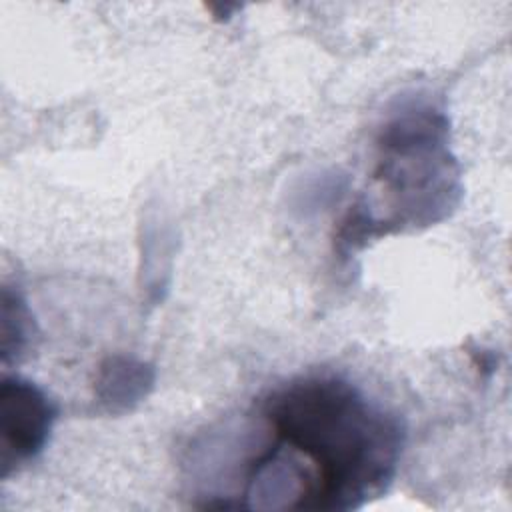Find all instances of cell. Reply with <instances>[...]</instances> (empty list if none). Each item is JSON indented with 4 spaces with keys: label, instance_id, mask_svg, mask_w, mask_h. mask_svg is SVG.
<instances>
[{
    "label": "cell",
    "instance_id": "cell-1",
    "mask_svg": "<svg viewBox=\"0 0 512 512\" xmlns=\"http://www.w3.org/2000/svg\"><path fill=\"white\" fill-rule=\"evenodd\" d=\"M258 422L298 474V510L348 512L382 496L406 438L402 422L348 380L320 374L274 388Z\"/></svg>",
    "mask_w": 512,
    "mask_h": 512
},
{
    "label": "cell",
    "instance_id": "cell-2",
    "mask_svg": "<svg viewBox=\"0 0 512 512\" xmlns=\"http://www.w3.org/2000/svg\"><path fill=\"white\" fill-rule=\"evenodd\" d=\"M374 178L392 204L386 232L446 218L460 198L446 114L428 102H406L394 110L378 134Z\"/></svg>",
    "mask_w": 512,
    "mask_h": 512
},
{
    "label": "cell",
    "instance_id": "cell-3",
    "mask_svg": "<svg viewBox=\"0 0 512 512\" xmlns=\"http://www.w3.org/2000/svg\"><path fill=\"white\" fill-rule=\"evenodd\" d=\"M58 408L50 396L22 376L0 384V476L6 480L46 448Z\"/></svg>",
    "mask_w": 512,
    "mask_h": 512
},
{
    "label": "cell",
    "instance_id": "cell-4",
    "mask_svg": "<svg viewBox=\"0 0 512 512\" xmlns=\"http://www.w3.org/2000/svg\"><path fill=\"white\" fill-rule=\"evenodd\" d=\"M154 380L156 372L150 364L130 356H110L98 368L94 394L106 412L122 414L150 394Z\"/></svg>",
    "mask_w": 512,
    "mask_h": 512
},
{
    "label": "cell",
    "instance_id": "cell-5",
    "mask_svg": "<svg viewBox=\"0 0 512 512\" xmlns=\"http://www.w3.org/2000/svg\"><path fill=\"white\" fill-rule=\"evenodd\" d=\"M34 332V318L20 292L4 286L2 288V310H0V352L2 364L18 362L30 346Z\"/></svg>",
    "mask_w": 512,
    "mask_h": 512
}]
</instances>
